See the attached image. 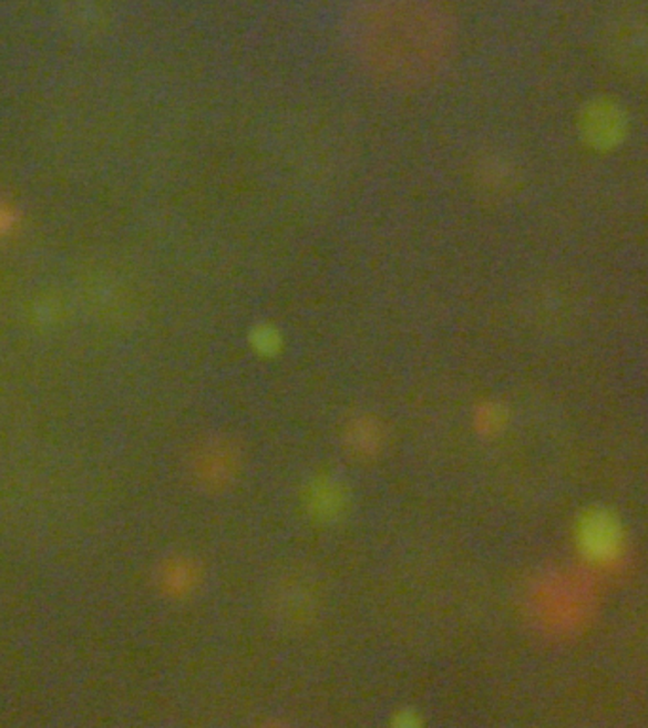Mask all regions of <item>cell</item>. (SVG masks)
Here are the masks:
<instances>
[{
  "label": "cell",
  "instance_id": "1",
  "mask_svg": "<svg viewBox=\"0 0 648 728\" xmlns=\"http://www.w3.org/2000/svg\"><path fill=\"white\" fill-rule=\"evenodd\" d=\"M599 609L596 575L578 567L543 573L531 591V611L538 626L556 637L588 630Z\"/></svg>",
  "mask_w": 648,
  "mask_h": 728
},
{
  "label": "cell",
  "instance_id": "2",
  "mask_svg": "<svg viewBox=\"0 0 648 728\" xmlns=\"http://www.w3.org/2000/svg\"><path fill=\"white\" fill-rule=\"evenodd\" d=\"M573 545L583 570L596 577L607 575L620 570L628 558V530L609 506H588L575 519Z\"/></svg>",
  "mask_w": 648,
  "mask_h": 728
},
{
  "label": "cell",
  "instance_id": "3",
  "mask_svg": "<svg viewBox=\"0 0 648 728\" xmlns=\"http://www.w3.org/2000/svg\"><path fill=\"white\" fill-rule=\"evenodd\" d=\"M607 52L629 73H648V13L623 16L610 27Z\"/></svg>",
  "mask_w": 648,
  "mask_h": 728
},
{
  "label": "cell",
  "instance_id": "4",
  "mask_svg": "<svg viewBox=\"0 0 648 728\" xmlns=\"http://www.w3.org/2000/svg\"><path fill=\"white\" fill-rule=\"evenodd\" d=\"M584 135L596 148H613L624 133V116L609 101H596L588 106L583 120Z\"/></svg>",
  "mask_w": 648,
  "mask_h": 728
}]
</instances>
